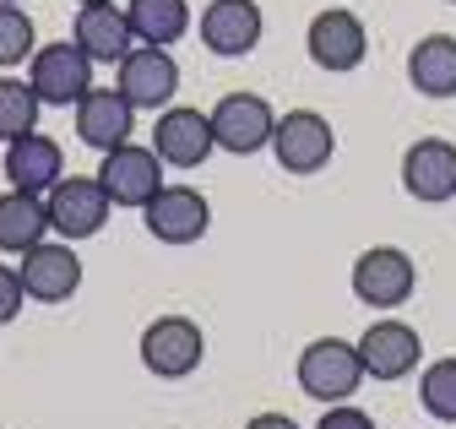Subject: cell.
<instances>
[{
	"mask_svg": "<svg viewBox=\"0 0 456 429\" xmlns=\"http://www.w3.org/2000/svg\"><path fill=\"white\" fill-rule=\"evenodd\" d=\"M294 381H299V392L310 402L331 408V402H348L370 375H364L359 343H348V337H315V343H305V353L294 364Z\"/></svg>",
	"mask_w": 456,
	"mask_h": 429,
	"instance_id": "6da1fadb",
	"label": "cell"
},
{
	"mask_svg": "<svg viewBox=\"0 0 456 429\" xmlns=\"http://www.w3.org/2000/svg\"><path fill=\"white\" fill-rule=\"evenodd\" d=\"M93 55L77 44V38H61V44H38L33 61H28V87L38 93L44 109H77L82 93L93 87Z\"/></svg>",
	"mask_w": 456,
	"mask_h": 429,
	"instance_id": "7a4b0ae2",
	"label": "cell"
},
{
	"mask_svg": "<svg viewBox=\"0 0 456 429\" xmlns=\"http://www.w3.org/2000/svg\"><path fill=\"white\" fill-rule=\"evenodd\" d=\"M354 299L364 310H403L419 294V266L403 245H370L354 261Z\"/></svg>",
	"mask_w": 456,
	"mask_h": 429,
	"instance_id": "3957f363",
	"label": "cell"
},
{
	"mask_svg": "<svg viewBox=\"0 0 456 429\" xmlns=\"http://www.w3.org/2000/svg\"><path fill=\"white\" fill-rule=\"evenodd\" d=\"M136 353H142L147 375H158V381H185L207 359V337L191 315H158V320H147Z\"/></svg>",
	"mask_w": 456,
	"mask_h": 429,
	"instance_id": "277c9868",
	"label": "cell"
},
{
	"mask_svg": "<svg viewBox=\"0 0 456 429\" xmlns=\"http://www.w3.org/2000/svg\"><path fill=\"white\" fill-rule=\"evenodd\" d=\"M272 158L282 174H321L331 158H337V131L321 109H289L277 115L272 131Z\"/></svg>",
	"mask_w": 456,
	"mask_h": 429,
	"instance_id": "5b68a950",
	"label": "cell"
},
{
	"mask_svg": "<svg viewBox=\"0 0 456 429\" xmlns=\"http://www.w3.org/2000/svg\"><path fill=\"white\" fill-rule=\"evenodd\" d=\"M305 49H310V61H315L321 71L348 77V71H359L364 55H370V28H364V17L348 12V6H326V12L310 17Z\"/></svg>",
	"mask_w": 456,
	"mask_h": 429,
	"instance_id": "8992f818",
	"label": "cell"
},
{
	"mask_svg": "<svg viewBox=\"0 0 456 429\" xmlns=\"http://www.w3.org/2000/svg\"><path fill=\"white\" fill-rule=\"evenodd\" d=\"M277 131V109L261 93H223L212 103V136L217 152H234V158H256L261 147H272Z\"/></svg>",
	"mask_w": 456,
	"mask_h": 429,
	"instance_id": "52a82bcc",
	"label": "cell"
},
{
	"mask_svg": "<svg viewBox=\"0 0 456 429\" xmlns=\"http://www.w3.org/2000/svg\"><path fill=\"white\" fill-rule=\"evenodd\" d=\"M359 359H364L370 381H408V375L424 364V337H419L413 320L380 315V320H370L364 337H359Z\"/></svg>",
	"mask_w": 456,
	"mask_h": 429,
	"instance_id": "ba28073f",
	"label": "cell"
},
{
	"mask_svg": "<svg viewBox=\"0 0 456 429\" xmlns=\"http://www.w3.org/2000/svg\"><path fill=\"white\" fill-rule=\"evenodd\" d=\"M152 152L163 158V169H201L207 158L217 152V136H212V115L191 109V103H168L152 120Z\"/></svg>",
	"mask_w": 456,
	"mask_h": 429,
	"instance_id": "9c48e42d",
	"label": "cell"
},
{
	"mask_svg": "<svg viewBox=\"0 0 456 429\" xmlns=\"http://www.w3.org/2000/svg\"><path fill=\"white\" fill-rule=\"evenodd\" d=\"M44 206H49V229L61 239H93L109 223V212H114V201L98 185V174H66L44 196Z\"/></svg>",
	"mask_w": 456,
	"mask_h": 429,
	"instance_id": "30bf717a",
	"label": "cell"
},
{
	"mask_svg": "<svg viewBox=\"0 0 456 429\" xmlns=\"http://www.w3.org/2000/svg\"><path fill=\"white\" fill-rule=\"evenodd\" d=\"M142 223L158 245H196L212 229V201L196 185H163L147 206H142Z\"/></svg>",
	"mask_w": 456,
	"mask_h": 429,
	"instance_id": "8fae6325",
	"label": "cell"
},
{
	"mask_svg": "<svg viewBox=\"0 0 456 429\" xmlns=\"http://www.w3.org/2000/svg\"><path fill=\"white\" fill-rule=\"evenodd\" d=\"M98 185L109 190V201H114V206H136V212H142V206L163 190V158H158L152 147L126 142V147L103 152V164H98Z\"/></svg>",
	"mask_w": 456,
	"mask_h": 429,
	"instance_id": "7c38bea8",
	"label": "cell"
},
{
	"mask_svg": "<svg viewBox=\"0 0 456 429\" xmlns=\"http://www.w3.org/2000/svg\"><path fill=\"white\" fill-rule=\"evenodd\" d=\"M17 272H22V288H28L33 304H66L82 288V261H77V250L66 239L61 245L44 239L28 255H17Z\"/></svg>",
	"mask_w": 456,
	"mask_h": 429,
	"instance_id": "4fadbf2b",
	"label": "cell"
},
{
	"mask_svg": "<svg viewBox=\"0 0 456 429\" xmlns=\"http://www.w3.org/2000/svg\"><path fill=\"white\" fill-rule=\"evenodd\" d=\"M403 190L424 206L456 201V142L445 136H419L403 152Z\"/></svg>",
	"mask_w": 456,
	"mask_h": 429,
	"instance_id": "5bb4252c",
	"label": "cell"
},
{
	"mask_svg": "<svg viewBox=\"0 0 456 429\" xmlns=\"http://www.w3.org/2000/svg\"><path fill=\"white\" fill-rule=\"evenodd\" d=\"M131 125H136V103L120 93V87H87L82 103H77V142L93 147V152H114L131 142Z\"/></svg>",
	"mask_w": 456,
	"mask_h": 429,
	"instance_id": "9a60e30c",
	"label": "cell"
},
{
	"mask_svg": "<svg viewBox=\"0 0 456 429\" xmlns=\"http://www.w3.org/2000/svg\"><path fill=\"white\" fill-rule=\"evenodd\" d=\"M12 190H33V196H49L54 185L66 180V147L44 136V131H28L17 142H6V164H0Z\"/></svg>",
	"mask_w": 456,
	"mask_h": 429,
	"instance_id": "2e32d148",
	"label": "cell"
},
{
	"mask_svg": "<svg viewBox=\"0 0 456 429\" xmlns=\"http://www.w3.org/2000/svg\"><path fill=\"white\" fill-rule=\"evenodd\" d=\"M120 87L136 109H168L175 103V93H180V66H175V55L168 49H152V44H136L131 55L120 61Z\"/></svg>",
	"mask_w": 456,
	"mask_h": 429,
	"instance_id": "e0dca14e",
	"label": "cell"
},
{
	"mask_svg": "<svg viewBox=\"0 0 456 429\" xmlns=\"http://www.w3.org/2000/svg\"><path fill=\"white\" fill-rule=\"evenodd\" d=\"M266 22H261V6L256 0H207L201 12V44L223 61H240L261 44Z\"/></svg>",
	"mask_w": 456,
	"mask_h": 429,
	"instance_id": "ac0fdd59",
	"label": "cell"
},
{
	"mask_svg": "<svg viewBox=\"0 0 456 429\" xmlns=\"http://www.w3.org/2000/svg\"><path fill=\"white\" fill-rule=\"evenodd\" d=\"M87 55L98 61V66H120L131 49H136V38H131V22H126V6H77V33H71Z\"/></svg>",
	"mask_w": 456,
	"mask_h": 429,
	"instance_id": "d6986e66",
	"label": "cell"
},
{
	"mask_svg": "<svg viewBox=\"0 0 456 429\" xmlns=\"http://www.w3.org/2000/svg\"><path fill=\"white\" fill-rule=\"evenodd\" d=\"M408 87L424 98H456V33H424L408 49Z\"/></svg>",
	"mask_w": 456,
	"mask_h": 429,
	"instance_id": "ffe728a7",
	"label": "cell"
},
{
	"mask_svg": "<svg viewBox=\"0 0 456 429\" xmlns=\"http://www.w3.org/2000/svg\"><path fill=\"white\" fill-rule=\"evenodd\" d=\"M49 229V206L33 190H6L0 196V250L6 255H28L33 245H44Z\"/></svg>",
	"mask_w": 456,
	"mask_h": 429,
	"instance_id": "44dd1931",
	"label": "cell"
},
{
	"mask_svg": "<svg viewBox=\"0 0 456 429\" xmlns=\"http://www.w3.org/2000/svg\"><path fill=\"white\" fill-rule=\"evenodd\" d=\"M126 22H131V38H136V44L175 49V44L191 33V6H185V0H131V6H126Z\"/></svg>",
	"mask_w": 456,
	"mask_h": 429,
	"instance_id": "7402d4cb",
	"label": "cell"
},
{
	"mask_svg": "<svg viewBox=\"0 0 456 429\" xmlns=\"http://www.w3.org/2000/svg\"><path fill=\"white\" fill-rule=\"evenodd\" d=\"M38 93L17 77H0V142H17L28 131H38Z\"/></svg>",
	"mask_w": 456,
	"mask_h": 429,
	"instance_id": "603a6c76",
	"label": "cell"
},
{
	"mask_svg": "<svg viewBox=\"0 0 456 429\" xmlns=\"http://www.w3.org/2000/svg\"><path fill=\"white\" fill-rule=\"evenodd\" d=\"M419 402H424L429 418L456 424V359H435V364H424V375H419Z\"/></svg>",
	"mask_w": 456,
	"mask_h": 429,
	"instance_id": "cb8c5ba5",
	"label": "cell"
},
{
	"mask_svg": "<svg viewBox=\"0 0 456 429\" xmlns=\"http://www.w3.org/2000/svg\"><path fill=\"white\" fill-rule=\"evenodd\" d=\"M33 17L22 6H0V66H22L33 61Z\"/></svg>",
	"mask_w": 456,
	"mask_h": 429,
	"instance_id": "d4e9b609",
	"label": "cell"
},
{
	"mask_svg": "<svg viewBox=\"0 0 456 429\" xmlns=\"http://www.w3.org/2000/svg\"><path fill=\"white\" fill-rule=\"evenodd\" d=\"M28 304V288H22V272L17 266H0V327H12Z\"/></svg>",
	"mask_w": 456,
	"mask_h": 429,
	"instance_id": "484cf974",
	"label": "cell"
},
{
	"mask_svg": "<svg viewBox=\"0 0 456 429\" xmlns=\"http://www.w3.org/2000/svg\"><path fill=\"white\" fill-rule=\"evenodd\" d=\"M315 429H375V418H370L364 408H354V402H331Z\"/></svg>",
	"mask_w": 456,
	"mask_h": 429,
	"instance_id": "4316f807",
	"label": "cell"
},
{
	"mask_svg": "<svg viewBox=\"0 0 456 429\" xmlns=\"http://www.w3.org/2000/svg\"><path fill=\"white\" fill-rule=\"evenodd\" d=\"M245 429H299V424H294L289 413H256V418H250Z\"/></svg>",
	"mask_w": 456,
	"mask_h": 429,
	"instance_id": "83f0119b",
	"label": "cell"
},
{
	"mask_svg": "<svg viewBox=\"0 0 456 429\" xmlns=\"http://www.w3.org/2000/svg\"><path fill=\"white\" fill-rule=\"evenodd\" d=\"M77 6H109V0H77Z\"/></svg>",
	"mask_w": 456,
	"mask_h": 429,
	"instance_id": "f1b7e54d",
	"label": "cell"
},
{
	"mask_svg": "<svg viewBox=\"0 0 456 429\" xmlns=\"http://www.w3.org/2000/svg\"><path fill=\"white\" fill-rule=\"evenodd\" d=\"M0 6H22V0H0Z\"/></svg>",
	"mask_w": 456,
	"mask_h": 429,
	"instance_id": "f546056e",
	"label": "cell"
},
{
	"mask_svg": "<svg viewBox=\"0 0 456 429\" xmlns=\"http://www.w3.org/2000/svg\"><path fill=\"white\" fill-rule=\"evenodd\" d=\"M451 6H456V0H451Z\"/></svg>",
	"mask_w": 456,
	"mask_h": 429,
	"instance_id": "4dcf8cb0",
	"label": "cell"
}]
</instances>
